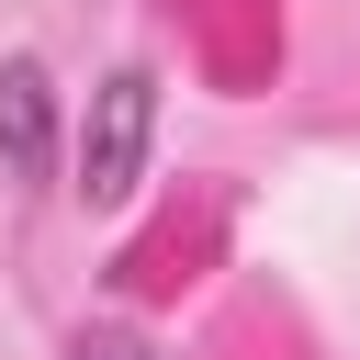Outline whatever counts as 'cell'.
Wrapping results in <instances>:
<instances>
[{
	"instance_id": "1",
	"label": "cell",
	"mask_w": 360,
	"mask_h": 360,
	"mask_svg": "<svg viewBox=\"0 0 360 360\" xmlns=\"http://www.w3.org/2000/svg\"><path fill=\"white\" fill-rule=\"evenodd\" d=\"M146 146H158V68H101L68 135V191L90 214H124L146 191Z\"/></svg>"
},
{
	"instance_id": "2",
	"label": "cell",
	"mask_w": 360,
	"mask_h": 360,
	"mask_svg": "<svg viewBox=\"0 0 360 360\" xmlns=\"http://www.w3.org/2000/svg\"><path fill=\"white\" fill-rule=\"evenodd\" d=\"M56 158H68L56 79H45V56H11V68H0V169H11V180H56Z\"/></svg>"
},
{
	"instance_id": "3",
	"label": "cell",
	"mask_w": 360,
	"mask_h": 360,
	"mask_svg": "<svg viewBox=\"0 0 360 360\" xmlns=\"http://www.w3.org/2000/svg\"><path fill=\"white\" fill-rule=\"evenodd\" d=\"M68 360H158V349H146L135 326H79V349H68Z\"/></svg>"
}]
</instances>
